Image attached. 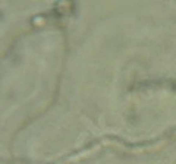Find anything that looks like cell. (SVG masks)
Instances as JSON below:
<instances>
[]
</instances>
